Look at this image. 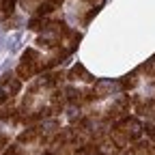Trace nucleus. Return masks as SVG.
Here are the masks:
<instances>
[{
    "label": "nucleus",
    "instance_id": "obj_5",
    "mask_svg": "<svg viewBox=\"0 0 155 155\" xmlns=\"http://www.w3.org/2000/svg\"><path fill=\"white\" fill-rule=\"evenodd\" d=\"M15 2L17 0H0V22H2V19H9L13 15Z\"/></svg>",
    "mask_w": 155,
    "mask_h": 155
},
{
    "label": "nucleus",
    "instance_id": "obj_10",
    "mask_svg": "<svg viewBox=\"0 0 155 155\" xmlns=\"http://www.w3.org/2000/svg\"><path fill=\"white\" fill-rule=\"evenodd\" d=\"M7 144H9V138H7V136H5L2 131H0V151H2Z\"/></svg>",
    "mask_w": 155,
    "mask_h": 155
},
{
    "label": "nucleus",
    "instance_id": "obj_6",
    "mask_svg": "<svg viewBox=\"0 0 155 155\" xmlns=\"http://www.w3.org/2000/svg\"><path fill=\"white\" fill-rule=\"evenodd\" d=\"M39 136H41V129L39 127H32V129H28V131H24L22 136H19V142H32V140H37Z\"/></svg>",
    "mask_w": 155,
    "mask_h": 155
},
{
    "label": "nucleus",
    "instance_id": "obj_4",
    "mask_svg": "<svg viewBox=\"0 0 155 155\" xmlns=\"http://www.w3.org/2000/svg\"><path fill=\"white\" fill-rule=\"evenodd\" d=\"M138 75H140V71H138V69H134L131 73L123 75L121 80H119V86H121V91H123V93H127V91L136 88V84H138Z\"/></svg>",
    "mask_w": 155,
    "mask_h": 155
},
{
    "label": "nucleus",
    "instance_id": "obj_8",
    "mask_svg": "<svg viewBox=\"0 0 155 155\" xmlns=\"http://www.w3.org/2000/svg\"><path fill=\"white\" fill-rule=\"evenodd\" d=\"M84 5H88V9H101L106 0H82Z\"/></svg>",
    "mask_w": 155,
    "mask_h": 155
},
{
    "label": "nucleus",
    "instance_id": "obj_11",
    "mask_svg": "<svg viewBox=\"0 0 155 155\" xmlns=\"http://www.w3.org/2000/svg\"><path fill=\"white\" fill-rule=\"evenodd\" d=\"M9 101V95L5 93V91H0V106H2V104H7Z\"/></svg>",
    "mask_w": 155,
    "mask_h": 155
},
{
    "label": "nucleus",
    "instance_id": "obj_9",
    "mask_svg": "<svg viewBox=\"0 0 155 155\" xmlns=\"http://www.w3.org/2000/svg\"><path fill=\"white\" fill-rule=\"evenodd\" d=\"M7 155H24V151L19 149V147H9V151H7Z\"/></svg>",
    "mask_w": 155,
    "mask_h": 155
},
{
    "label": "nucleus",
    "instance_id": "obj_3",
    "mask_svg": "<svg viewBox=\"0 0 155 155\" xmlns=\"http://www.w3.org/2000/svg\"><path fill=\"white\" fill-rule=\"evenodd\" d=\"M67 80H71V82H78V80H80V82H95V75L88 73L84 65L78 63V65H73L71 71L67 73Z\"/></svg>",
    "mask_w": 155,
    "mask_h": 155
},
{
    "label": "nucleus",
    "instance_id": "obj_1",
    "mask_svg": "<svg viewBox=\"0 0 155 155\" xmlns=\"http://www.w3.org/2000/svg\"><path fill=\"white\" fill-rule=\"evenodd\" d=\"M37 73H41V56H39L37 50L28 48L22 54V58H19V65L15 69V75L19 78V80H32Z\"/></svg>",
    "mask_w": 155,
    "mask_h": 155
},
{
    "label": "nucleus",
    "instance_id": "obj_7",
    "mask_svg": "<svg viewBox=\"0 0 155 155\" xmlns=\"http://www.w3.org/2000/svg\"><path fill=\"white\" fill-rule=\"evenodd\" d=\"M138 71H144L149 78H155V56H153V58H149V61H147Z\"/></svg>",
    "mask_w": 155,
    "mask_h": 155
},
{
    "label": "nucleus",
    "instance_id": "obj_2",
    "mask_svg": "<svg viewBox=\"0 0 155 155\" xmlns=\"http://www.w3.org/2000/svg\"><path fill=\"white\" fill-rule=\"evenodd\" d=\"M0 91H5L9 97L17 95L22 91V80H19L13 71H7V73H2V78H0Z\"/></svg>",
    "mask_w": 155,
    "mask_h": 155
}]
</instances>
